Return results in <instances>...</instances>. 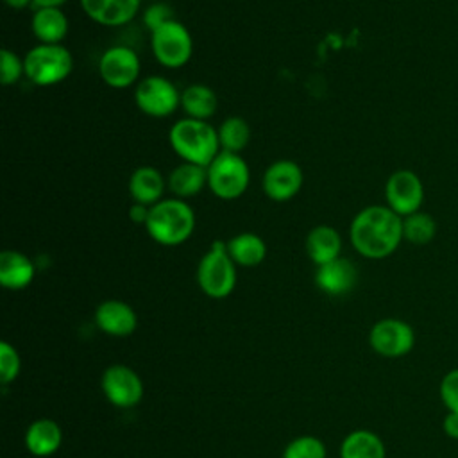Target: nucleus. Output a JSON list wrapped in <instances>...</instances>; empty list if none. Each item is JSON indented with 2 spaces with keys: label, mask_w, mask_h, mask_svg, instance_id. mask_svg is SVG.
I'll use <instances>...</instances> for the list:
<instances>
[{
  "label": "nucleus",
  "mask_w": 458,
  "mask_h": 458,
  "mask_svg": "<svg viewBox=\"0 0 458 458\" xmlns=\"http://www.w3.org/2000/svg\"><path fill=\"white\" fill-rule=\"evenodd\" d=\"M349 240L354 250L367 259L388 258L404 240L403 216L388 206H367L351 220Z\"/></svg>",
  "instance_id": "obj_1"
},
{
  "label": "nucleus",
  "mask_w": 458,
  "mask_h": 458,
  "mask_svg": "<svg viewBox=\"0 0 458 458\" xmlns=\"http://www.w3.org/2000/svg\"><path fill=\"white\" fill-rule=\"evenodd\" d=\"M195 211L188 200L168 197L150 206L145 222L147 234L159 245L177 247L190 240L195 231Z\"/></svg>",
  "instance_id": "obj_2"
},
{
  "label": "nucleus",
  "mask_w": 458,
  "mask_h": 458,
  "mask_svg": "<svg viewBox=\"0 0 458 458\" xmlns=\"http://www.w3.org/2000/svg\"><path fill=\"white\" fill-rule=\"evenodd\" d=\"M168 141L182 161L200 166H208L220 154L218 131L206 120H177L170 127Z\"/></svg>",
  "instance_id": "obj_3"
},
{
  "label": "nucleus",
  "mask_w": 458,
  "mask_h": 458,
  "mask_svg": "<svg viewBox=\"0 0 458 458\" xmlns=\"http://www.w3.org/2000/svg\"><path fill=\"white\" fill-rule=\"evenodd\" d=\"M199 288L211 299H225L236 286V263L227 252V243L215 240L197 267Z\"/></svg>",
  "instance_id": "obj_4"
},
{
  "label": "nucleus",
  "mask_w": 458,
  "mask_h": 458,
  "mask_svg": "<svg viewBox=\"0 0 458 458\" xmlns=\"http://www.w3.org/2000/svg\"><path fill=\"white\" fill-rule=\"evenodd\" d=\"M25 77L41 88L55 86L63 82L73 70L72 52L63 45L38 43L32 47L25 57Z\"/></svg>",
  "instance_id": "obj_5"
},
{
  "label": "nucleus",
  "mask_w": 458,
  "mask_h": 458,
  "mask_svg": "<svg viewBox=\"0 0 458 458\" xmlns=\"http://www.w3.org/2000/svg\"><path fill=\"white\" fill-rule=\"evenodd\" d=\"M206 168L208 188L220 200L240 199L250 184V170L242 154L220 150Z\"/></svg>",
  "instance_id": "obj_6"
},
{
  "label": "nucleus",
  "mask_w": 458,
  "mask_h": 458,
  "mask_svg": "<svg viewBox=\"0 0 458 458\" xmlns=\"http://www.w3.org/2000/svg\"><path fill=\"white\" fill-rule=\"evenodd\" d=\"M150 50L154 59L170 70L188 64L193 54V38L186 25L179 20H170L150 32Z\"/></svg>",
  "instance_id": "obj_7"
},
{
  "label": "nucleus",
  "mask_w": 458,
  "mask_h": 458,
  "mask_svg": "<svg viewBox=\"0 0 458 458\" xmlns=\"http://www.w3.org/2000/svg\"><path fill=\"white\" fill-rule=\"evenodd\" d=\"M136 107L152 118H166L181 107V91L163 75H147L134 88Z\"/></svg>",
  "instance_id": "obj_8"
},
{
  "label": "nucleus",
  "mask_w": 458,
  "mask_h": 458,
  "mask_svg": "<svg viewBox=\"0 0 458 458\" xmlns=\"http://www.w3.org/2000/svg\"><path fill=\"white\" fill-rule=\"evenodd\" d=\"M140 72V55L125 45H113L106 48L98 59L100 79L114 89H125L138 84Z\"/></svg>",
  "instance_id": "obj_9"
},
{
  "label": "nucleus",
  "mask_w": 458,
  "mask_h": 458,
  "mask_svg": "<svg viewBox=\"0 0 458 458\" xmlns=\"http://www.w3.org/2000/svg\"><path fill=\"white\" fill-rule=\"evenodd\" d=\"M369 344L383 358H401L413 349L415 331L401 318H381L370 327Z\"/></svg>",
  "instance_id": "obj_10"
},
{
  "label": "nucleus",
  "mask_w": 458,
  "mask_h": 458,
  "mask_svg": "<svg viewBox=\"0 0 458 458\" xmlns=\"http://www.w3.org/2000/svg\"><path fill=\"white\" fill-rule=\"evenodd\" d=\"M100 388L106 399L116 408H134L141 403L145 388L143 381L127 365H111L104 370Z\"/></svg>",
  "instance_id": "obj_11"
},
{
  "label": "nucleus",
  "mask_w": 458,
  "mask_h": 458,
  "mask_svg": "<svg viewBox=\"0 0 458 458\" xmlns=\"http://www.w3.org/2000/svg\"><path fill=\"white\" fill-rule=\"evenodd\" d=\"M385 199L386 206L403 218L417 213L424 202L422 181L411 170H395L386 179Z\"/></svg>",
  "instance_id": "obj_12"
},
{
  "label": "nucleus",
  "mask_w": 458,
  "mask_h": 458,
  "mask_svg": "<svg viewBox=\"0 0 458 458\" xmlns=\"http://www.w3.org/2000/svg\"><path fill=\"white\" fill-rule=\"evenodd\" d=\"M304 182V174L299 163L292 159H277L270 163L261 177L263 193L274 202H286L297 197Z\"/></svg>",
  "instance_id": "obj_13"
},
{
  "label": "nucleus",
  "mask_w": 458,
  "mask_h": 458,
  "mask_svg": "<svg viewBox=\"0 0 458 458\" xmlns=\"http://www.w3.org/2000/svg\"><path fill=\"white\" fill-rule=\"evenodd\" d=\"M84 14L104 27H122L134 20L141 0H79Z\"/></svg>",
  "instance_id": "obj_14"
},
{
  "label": "nucleus",
  "mask_w": 458,
  "mask_h": 458,
  "mask_svg": "<svg viewBox=\"0 0 458 458\" xmlns=\"http://www.w3.org/2000/svg\"><path fill=\"white\" fill-rule=\"evenodd\" d=\"M358 283V268L347 258H336L326 265L317 267L315 284L320 292L338 297L349 293Z\"/></svg>",
  "instance_id": "obj_15"
},
{
  "label": "nucleus",
  "mask_w": 458,
  "mask_h": 458,
  "mask_svg": "<svg viewBox=\"0 0 458 458\" xmlns=\"http://www.w3.org/2000/svg\"><path fill=\"white\" fill-rule=\"evenodd\" d=\"M97 327L111 336H129L138 326V317L132 306L118 299H107L95 310Z\"/></svg>",
  "instance_id": "obj_16"
},
{
  "label": "nucleus",
  "mask_w": 458,
  "mask_h": 458,
  "mask_svg": "<svg viewBox=\"0 0 458 458\" xmlns=\"http://www.w3.org/2000/svg\"><path fill=\"white\" fill-rule=\"evenodd\" d=\"M129 195L132 199V202L143 204V206H154L156 202L163 200L165 190L166 186V179L163 177V174L148 165L138 166L136 170H132L129 182Z\"/></svg>",
  "instance_id": "obj_17"
},
{
  "label": "nucleus",
  "mask_w": 458,
  "mask_h": 458,
  "mask_svg": "<svg viewBox=\"0 0 458 458\" xmlns=\"http://www.w3.org/2000/svg\"><path fill=\"white\" fill-rule=\"evenodd\" d=\"M306 254L317 267L326 265L342 254V234L327 224H318L310 229L304 240Z\"/></svg>",
  "instance_id": "obj_18"
},
{
  "label": "nucleus",
  "mask_w": 458,
  "mask_h": 458,
  "mask_svg": "<svg viewBox=\"0 0 458 458\" xmlns=\"http://www.w3.org/2000/svg\"><path fill=\"white\" fill-rule=\"evenodd\" d=\"M36 276V267L32 259L13 249H5L0 254V284L7 290L27 288Z\"/></svg>",
  "instance_id": "obj_19"
},
{
  "label": "nucleus",
  "mask_w": 458,
  "mask_h": 458,
  "mask_svg": "<svg viewBox=\"0 0 458 458\" xmlns=\"http://www.w3.org/2000/svg\"><path fill=\"white\" fill-rule=\"evenodd\" d=\"M166 186L172 197L188 200L199 195L208 186V168L182 161L166 177Z\"/></svg>",
  "instance_id": "obj_20"
},
{
  "label": "nucleus",
  "mask_w": 458,
  "mask_h": 458,
  "mask_svg": "<svg viewBox=\"0 0 458 458\" xmlns=\"http://www.w3.org/2000/svg\"><path fill=\"white\" fill-rule=\"evenodd\" d=\"M32 34L39 43L59 45L68 36V18L61 7H38L30 20Z\"/></svg>",
  "instance_id": "obj_21"
},
{
  "label": "nucleus",
  "mask_w": 458,
  "mask_h": 458,
  "mask_svg": "<svg viewBox=\"0 0 458 458\" xmlns=\"http://www.w3.org/2000/svg\"><path fill=\"white\" fill-rule=\"evenodd\" d=\"M63 442L61 426L52 419H38L25 431V447L34 456L54 454Z\"/></svg>",
  "instance_id": "obj_22"
},
{
  "label": "nucleus",
  "mask_w": 458,
  "mask_h": 458,
  "mask_svg": "<svg viewBox=\"0 0 458 458\" xmlns=\"http://www.w3.org/2000/svg\"><path fill=\"white\" fill-rule=\"evenodd\" d=\"M227 252L236 263V267L252 268L263 263L267 258V243L265 240L250 231H243L229 238L227 242Z\"/></svg>",
  "instance_id": "obj_23"
},
{
  "label": "nucleus",
  "mask_w": 458,
  "mask_h": 458,
  "mask_svg": "<svg viewBox=\"0 0 458 458\" xmlns=\"http://www.w3.org/2000/svg\"><path fill=\"white\" fill-rule=\"evenodd\" d=\"M218 107V98L215 89L206 84H190L181 91V109L186 118L193 120H209Z\"/></svg>",
  "instance_id": "obj_24"
},
{
  "label": "nucleus",
  "mask_w": 458,
  "mask_h": 458,
  "mask_svg": "<svg viewBox=\"0 0 458 458\" xmlns=\"http://www.w3.org/2000/svg\"><path fill=\"white\" fill-rule=\"evenodd\" d=\"M340 458H386V449L374 431L354 429L344 438Z\"/></svg>",
  "instance_id": "obj_25"
},
{
  "label": "nucleus",
  "mask_w": 458,
  "mask_h": 458,
  "mask_svg": "<svg viewBox=\"0 0 458 458\" xmlns=\"http://www.w3.org/2000/svg\"><path fill=\"white\" fill-rule=\"evenodd\" d=\"M220 150L240 154L250 141V125L242 116H227L218 125Z\"/></svg>",
  "instance_id": "obj_26"
},
{
  "label": "nucleus",
  "mask_w": 458,
  "mask_h": 458,
  "mask_svg": "<svg viewBox=\"0 0 458 458\" xmlns=\"http://www.w3.org/2000/svg\"><path fill=\"white\" fill-rule=\"evenodd\" d=\"M437 234V222L429 213L417 211L403 218V238L413 245H426Z\"/></svg>",
  "instance_id": "obj_27"
},
{
  "label": "nucleus",
  "mask_w": 458,
  "mask_h": 458,
  "mask_svg": "<svg viewBox=\"0 0 458 458\" xmlns=\"http://www.w3.org/2000/svg\"><path fill=\"white\" fill-rule=\"evenodd\" d=\"M283 458H326V445L317 437L302 435L284 447Z\"/></svg>",
  "instance_id": "obj_28"
},
{
  "label": "nucleus",
  "mask_w": 458,
  "mask_h": 458,
  "mask_svg": "<svg viewBox=\"0 0 458 458\" xmlns=\"http://www.w3.org/2000/svg\"><path fill=\"white\" fill-rule=\"evenodd\" d=\"M25 75L23 59L9 48L0 52V82L4 86H14Z\"/></svg>",
  "instance_id": "obj_29"
},
{
  "label": "nucleus",
  "mask_w": 458,
  "mask_h": 458,
  "mask_svg": "<svg viewBox=\"0 0 458 458\" xmlns=\"http://www.w3.org/2000/svg\"><path fill=\"white\" fill-rule=\"evenodd\" d=\"M21 360L9 342H0V383L5 386L20 374Z\"/></svg>",
  "instance_id": "obj_30"
},
{
  "label": "nucleus",
  "mask_w": 458,
  "mask_h": 458,
  "mask_svg": "<svg viewBox=\"0 0 458 458\" xmlns=\"http://www.w3.org/2000/svg\"><path fill=\"white\" fill-rule=\"evenodd\" d=\"M438 395L447 411L458 413V369H451L444 374L438 386Z\"/></svg>",
  "instance_id": "obj_31"
},
{
  "label": "nucleus",
  "mask_w": 458,
  "mask_h": 458,
  "mask_svg": "<svg viewBox=\"0 0 458 458\" xmlns=\"http://www.w3.org/2000/svg\"><path fill=\"white\" fill-rule=\"evenodd\" d=\"M143 23L145 27L148 29V32H154L156 29H159L161 25L168 23L170 20H175L174 18V11L168 4L165 2H152L145 11H143Z\"/></svg>",
  "instance_id": "obj_32"
},
{
  "label": "nucleus",
  "mask_w": 458,
  "mask_h": 458,
  "mask_svg": "<svg viewBox=\"0 0 458 458\" xmlns=\"http://www.w3.org/2000/svg\"><path fill=\"white\" fill-rule=\"evenodd\" d=\"M442 429L449 438L458 440V413L456 411H447L445 413V417L442 420Z\"/></svg>",
  "instance_id": "obj_33"
},
{
  "label": "nucleus",
  "mask_w": 458,
  "mask_h": 458,
  "mask_svg": "<svg viewBox=\"0 0 458 458\" xmlns=\"http://www.w3.org/2000/svg\"><path fill=\"white\" fill-rule=\"evenodd\" d=\"M148 211H150L148 206L132 202V206L129 208V218H131L134 224L145 225V222H147V218H148Z\"/></svg>",
  "instance_id": "obj_34"
},
{
  "label": "nucleus",
  "mask_w": 458,
  "mask_h": 458,
  "mask_svg": "<svg viewBox=\"0 0 458 458\" xmlns=\"http://www.w3.org/2000/svg\"><path fill=\"white\" fill-rule=\"evenodd\" d=\"M68 0H32V5L38 7H61L63 4H66Z\"/></svg>",
  "instance_id": "obj_35"
},
{
  "label": "nucleus",
  "mask_w": 458,
  "mask_h": 458,
  "mask_svg": "<svg viewBox=\"0 0 458 458\" xmlns=\"http://www.w3.org/2000/svg\"><path fill=\"white\" fill-rule=\"evenodd\" d=\"M7 7L11 9H16V11H21L25 7H29L32 4V0H4Z\"/></svg>",
  "instance_id": "obj_36"
},
{
  "label": "nucleus",
  "mask_w": 458,
  "mask_h": 458,
  "mask_svg": "<svg viewBox=\"0 0 458 458\" xmlns=\"http://www.w3.org/2000/svg\"><path fill=\"white\" fill-rule=\"evenodd\" d=\"M150 2H157V0H150Z\"/></svg>",
  "instance_id": "obj_37"
}]
</instances>
